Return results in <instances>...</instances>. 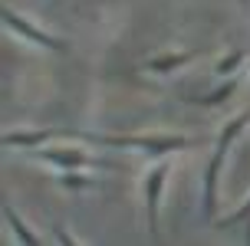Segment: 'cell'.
Returning a JSON list of instances; mask_svg holds the SVG:
<instances>
[{
    "label": "cell",
    "instance_id": "6da1fadb",
    "mask_svg": "<svg viewBox=\"0 0 250 246\" xmlns=\"http://www.w3.org/2000/svg\"><path fill=\"white\" fill-rule=\"evenodd\" d=\"M247 122H250V109L234 115V118L221 128L217 145H214V154H211V161H208V171H204V217L211 223H214V210H217V174H221V164H224V158H227V148L234 145V138L247 128Z\"/></svg>",
    "mask_w": 250,
    "mask_h": 246
},
{
    "label": "cell",
    "instance_id": "7a4b0ae2",
    "mask_svg": "<svg viewBox=\"0 0 250 246\" xmlns=\"http://www.w3.org/2000/svg\"><path fill=\"white\" fill-rule=\"evenodd\" d=\"M83 141L109 145V148H135V151H145V154H155V158L191 148V141L185 135H89V132H83Z\"/></svg>",
    "mask_w": 250,
    "mask_h": 246
},
{
    "label": "cell",
    "instance_id": "3957f363",
    "mask_svg": "<svg viewBox=\"0 0 250 246\" xmlns=\"http://www.w3.org/2000/svg\"><path fill=\"white\" fill-rule=\"evenodd\" d=\"M30 154L46 164H56L60 171H86V168H109V161H99L79 151V148H30Z\"/></svg>",
    "mask_w": 250,
    "mask_h": 246
},
{
    "label": "cell",
    "instance_id": "277c9868",
    "mask_svg": "<svg viewBox=\"0 0 250 246\" xmlns=\"http://www.w3.org/2000/svg\"><path fill=\"white\" fill-rule=\"evenodd\" d=\"M0 17H3V26L7 30H13L20 39H26V43H33V46H43V49H53V53H66V43L62 39H56V37H50V33H43L40 26H33L30 20H26L23 13H17L13 7H3L0 10Z\"/></svg>",
    "mask_w": 250,
    "mask_h": 246
},
{
    "label": "cell",
    "instance_id": "5b68a950",
    "mask_svg": "<svg viewBox=\"0 0 250 246\" xmlns=\"http://www.w3.org/2000/svg\"><path fill=\"white\" fill-rule=\"evenodd\" d=\"M168 181V161H158L155 168H148L145 174V204H148V230L158 240V204H162V187Z\"/></svg>",
    "mask_w": 250,
    "mask_h": 246
},
{
    "label": "cell",
    "instance_id": "8992f818",
    "mask_svg": "<svg viewBox=\"0 0 250 246\" xmlns=\"http://www.w3.org/2000/svg\"><path fill=\"white\" fill-rule=\"evenodd\" d=\"M53 138H83V132H69V128H43V132H7L3 145L7 148H40L53 141Z\"/></svg>",
    "mask_w": 250,
    "mask_h": 246
},
{
    "label": "cell",
    "instance_id": "52a82bcc",
    "mask_svg": "<svg viewBox=\"0 0 250 246\" xmlns=\"http://www.w3.org/2000/svg\"><path fill=\"white\" fill-rule=\"evenodd\" d=\"M198 56V49H188V53H162V56H151L148 62H145V69L148 73H175V69H181V66H188V62Z\"/></svg>",
    "mask_w": 250,
    "mask_h": 246
},
{
    "label": "cell",
    "instance_id": "ba28073f",
    "mask_svg": "<svg viewBox=\"0 0 250 246\" xmlns=\"http://www.w3.org/2000/svg\"><path fill=\"white\" fill-rule=\"evenodd\" d=\"M237 92V79H227L224 86H217L211 95H181L188 105H204V109H211V105H224L227 98Z\"/></svg>",
    "mask_w": 250,
    "mask_h": 246
},
{
    "label": "cell",
    "instance_id": "9c48e42d",
    "mask_svg": "<svg viewBox=\"0 0 250 246\" xmlns=\"http://www.w3.org/2000/svg\"><path fill=\"white\" fill-rule=\"evenodd\" d=\"M3 220L10 223L13 236H17V240H20V243H23V246H40V236H37V233H30V230H26V223L20 220V217H17V210H13L10 204H3Z\"/></svg>",
    "mask_w": 250,
    "mask_h": 246
},
{
    "label": "cell",
    "instance_id": "30bf717a",
    "mask_svg": "<svg viewBox=\"0 0 250 246\" xmlns=\"http://www.w3.org/2000/svg\"><path fill=\"white\" fill-rule=\"evenodd\" d=\"M244 59H247V49H234V53H227L224 59H217V66H214V73L217 76H230V73H237V66H244Z\"/></svg>",
    "mask_w": 250,
    "mask_h": 246
},
{
    "label": "cell",
    "instance_id": "8fae6325",
    "mask_svg": "<svg viewBox=\"0 0 250 246\" xmlns=\"http://www.w3.org/2000/svg\"><path fill=\"white\" fill-rule=\"evenodd\" d=\"M56 181H60L62 187H69V190H83V187H92V181H89V177H79L76 171H60V174H56Z\"/></svg>",
    "mask_w": 250,
    "mask_h": 246
},
{
    "label": "cell",
    "instance_id": "7c38bea8",
    "mask_svg": "<svg viewBox=\"0 0 250 246\" xmlns=\"http://www.w3.org/2000/svg\"><path fill=\"white\" fill-rule=\"evenodd\" d=\"M214 223H217V227H234V223H247V243H250V200L237 210V213H230V217H224V220H214Z\"/></svg>",
    "mask_w": 250,
    "mask_h": 246
},
{
    "label": "cell",
    "instance_id": "4fadbf2b",
    "mask_svg": "<svg viewBox=\"0 0 250 246\" xmlns=\"http://www.w3.org/2000/svg\"><path fill=\"white\" fill-rule=\"evenodd\" d=\"M56 240H60V243H76V240H73V236H69V233H62V230H60V227H56Z\"/></svg>",
    "mask_w": 250,
    "mask_h": 246
},
{
    "label": "cell",
    "instance_id": "5bb4252c",
    "mask_svg": "<svg viewBox=\"0 0 250 246\" xmlns=\"http://www.w3.org/2000/svg\"><path fill=\"white\" fill-rule=\"evenodd\" d=\"M240 3H244V7H250V0H240Z\"/></svg>",
    "mask_w": 250,
    "mask_h": 246
}]
</instances>
